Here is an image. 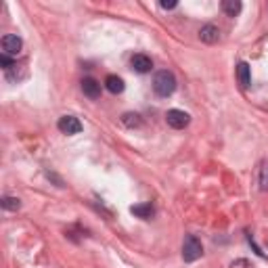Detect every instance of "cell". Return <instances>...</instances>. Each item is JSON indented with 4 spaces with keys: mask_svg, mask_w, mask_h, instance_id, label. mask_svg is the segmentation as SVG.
Returning <instances> with one entry per match:
<instances>
[{
    "mask_svg": "<svg viewBox=\"0 0 268 268\" xmlns=\"http://www.w3.org/2000/svg\"><path fill=\"white\" fill-rule=\"evenodd\" d=\"M153 90L157 96H161V99H168V96H172L174 90H176V78L172 71L168 69H161L155 73L153 78Z\"/></svg>",
    "mask_w": 268,
    "mask_h": 268,
    "instance_id": "obj_1",
    "label": "cell"
},
{
    "mask_svg": "<svg viewBox=\"0 0 268 268\" xmlns=\"http://www.w3.org/2000/svg\"><path fill=\"white\" fill-rule=\"evenodd\" d=\"M260 191H268V161L262 163V168H260Z\"/></svg>",
    "mask_w": 268,
    "mask_h": 268,
    "instance_id": "obj_15",
    "label": "cell"
},
{
    "mask_svg": "<svg viewBox=\"0 0 268 268\" xmlns=\"http://www.w3.org/2000/svg\"><path fill=\"white\" fill-rule=\"evenodd\" d=\"M237 78H239V84L243 88H247L251 84V67L247 63H239L237 65Z\"/></svg>",
    "mask_w": 268,
    "mask_h": 268,
    "instance_id": "obj_10",
    "label": "cell"
},
{
    "mask_svg": "<svg viewBox=\"0 0 268 268\" xmlns=\"http://www.w3.org/2000/svg\"><path fill=\"white\" fill-rule=\"evenodd\" d=\"M132 69L136 71V73H149L153 69V61H151V57H147L143 53H136L132 57Z\"/></svg>",
    "mask_w": 268,
    "mask_h": 268,
    "instance_id": "obj_6",
    "label": "cell"
},
{
    "mask_svg": "<svg viewBox=\"0 0 268 268\" xmlns=\"http://www.w3.org/2000/svg\"><path fill=\"white\" fill-rule=\"evenodd\" d=\"M82 92L90 101H96V99H101V84L94 78H84L82 80Z\"/></svg>",
    "mask_w": 268,
    "mask_h": 268,
    "instance_id": "obj_7",
    "label": "cell"
},
{
    "mask_svg": "<svg viewBox=\"0 0 268 268\" xmlns=\"http://www.w3.org/2000/svg\"><path fill=\"white\" fill-rule=\"evenodd\" d=\"M57 128L61 130L63 134H80L82 132V122L78 120V117H73V115H61L59 117V122H57Z\"/></svg>",
    "mask_w": 268,
    "mask_h": 268,
    "instance_id": "obj_5",
    "label": "cell"
},
{
    "mask_svg": "<svg viewBox=\"0 0 268 268\" xmlns=\"http://www.w3.org/2000/svg\"><path fill=\"white\" fill-rule=\"evenodd\" d=\"M2 207H4L6 212H17L19 207H21V201H19L17 197L6 195V197H2Z\"/></svg>",
    "mask_w": 268,
    "mask_h": 268,
    "instance_id": "obj_14",
    "label": "cell"
},
{
    "mask_svg": "<svg viewBox=\"0 0 268 268\" xmlns=\"http://www.w3.org/2000/svg\"><path fill=\"white\" fill-rule=\"evenodd\" d=\"M23 48V40L19 38L17 34H6L2 36V53L9 57H17Z\"/></svg>",
    "mask_w": 268,
    "mask_h": 268,
    "instance_id": "obj_4",
    "label": "cell"
},
{
    "mask_svg": "<svg viewBox=\"0 0 268 268\" xmlns=\"http://www.w3.org/2000/svg\"><path fill=\"white\" fill-rule=\"evenodd\" d=\"M0 65H2L6 71H11L13 67H15V61H13V57H9V55H4V53H2V55H0Z\"/></svg>",
    "mask_w": 268,
    "mask_h": 268,
    "instance_id": "obj_16",
    "label": "cell"
},
{
    "mask_svg": "<svg viewBox=\"0 0 268 268\" xmlns=\"http://www.w3.org/2000/svg\"><path fill=\"white\" fill-rule=\"evenodd\" d=\"M105 88L111 92V94H122L124 92V88H126V84H124V80L120 78V76H107L105 78Z\"/></svg>",
    "mask_w": 268,
    "mask_h": 268,
    "instance_id": "obj_9",
    "label": "cell"
},
{
    "mask_svg": "<svg viewBox=\"0 0 268 268\" xmlns=\"http://www.w3.org/2000/svg\"><path fill=\"white\" fill-rule=\"evenodd\" d=\"M122 124L128 126V128H138V126L143 124V120H140L138 113H124L122 115Z\"/></svg>",
    "mask_w": 268,
    "mask_h": 268,
    "instance_id": "obj_13",
    "label": "cell"
},
{
    "mask_svg": "<svg viewBox=\"0 0 268 268\" xmlns=\"http://www.w3.org/2000/svg\"><path fill=\"white\" fill-rule=\"evenodd\" d=\"M178 2H176V0H161V2H159V6H161V9H174V6H176Z\"/></svg>",
    "mask_w": 268,
    "mask_h": 268,
    "instance_id": "obj_17",
    "label": "cell"
},
{
    "mask_svg": "<svg viewBox=\"0 0 268 268\" xmlns=\"http://www.w3.org/2000/svg\"><path fill=\"white\" fill-rule=\"evenodd\" d=\"M241 9H243V4L239 0H224V2H222V11H224L228 17H237V15L241 13Z\"/></svg>",
    "mask_w": 268,
    "mask_h": 268,
    "instance_id": "obj_12",
    "label": "cell"
},
{
    "mask_svg": "<svg viewBox=\"0 0 268 268\" xmlns=\"http://www.w3.org/2000/svg\"><path fill=\"white\" fill-rule=\"evenodd\" d=\"M166 122H168L170 128L182 130V128H187V126H189L191 115L187 113V111H180V109H170L166 113Z\"/></svg>",
    "mask_w": 268,
    "mask_h": 268,
    "instance_id": "obj_3",
    "label": "cell"
},
{
    "mask_svg": "<svg viewBox=\"0 0 268 268\" xmlns=\"http://www.w3.org/2000/svg\"><path fill=\"white\" fill-rule=\"evenodd\" d=\"M220 38V29L216 25H203L199 29V40L205 44H216Z\"/></svg>",
    "mask_w": 268,
    "mask_h": 268,
    "instance_id": "obj_8",
    "label": "cell"
},
{
    "mask_svg": "<svg viewBox=\"0 0 268 268\" xmlns=\"http://www.w3.org/2000/svg\"><path fill=\"white\" fill-rule=\"evenodd\" d=\"M130 212L136 216V218H143V220H149L153 216V207L151 203H138V205H132Z\"/></svg>",
    "mask_w": 268,
    "mask_h": 268,
    "instance_id": "obj_11",
    "label": "cell"
},
{
    "mask_svg": "<svg viewBox=\"0 0 268 268\" xmlns=\"http://www.w3.org/2000/svg\"><path fill=\"white\" fill-rule=\"evenodd\" d=\"M203 256V245L195 235H187L182 243V260L184 262H197Z\"/></svg>",
    "mask_w": 268,
    "mask_h": 268,
    "instance_id": "obj_2",
    "label": "cell"
}]
</instances>
